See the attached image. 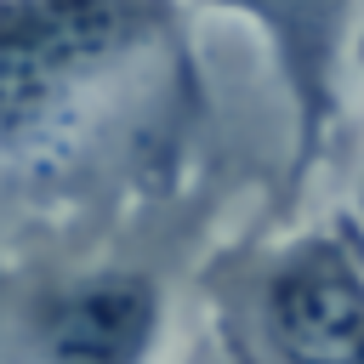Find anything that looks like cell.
Instances as JSON below:
<instances>
[{
  "label": "cell",
  "instance_id": "1",
  "mask_svg": "<svg viewBox=\"0 0 364 364\" xmlns=\"http://www.w3.org/2000/svg\"><path fill=\"white\" fill-rule=\"evenodd\" d=\"M182 0H0V171L63 159L176 46Z\"/></svg>",
  "mask_w": 364,
  "mask_h": 364
},
{
  "label": "cell",
  "instance_id": "2",
  "mask_svg": "<svg viewBox=\"0 0 364 364\" xmlns=\"http://www.w3.org/2000/svg\"><path fill=\"white\" fill-rule=\"evenodd\" d=\"M205 296L233 364H364V228L353 210L222 256Z\"/></svg>",
  "mask_w": 364,
  "mask_h": 364
},
{
  "label": "cell",
  "instance_id": "3",
  "mask_svg": "<svg viewBox=\"0 0 364 364\" xmlns=\"http://www.w3.org/2000/svg\"><path fill=\"white\" fill-rule=\"evenodd\" d=\"M165 284L142 262H80L0 296L6 364H154Z\"/></svg>",
  "mask_w": 364,
  "mask_h": 364
},
{
  "label": "cell",
  "instance_id": "4",
  "mask_svg": "<svg viewBox=\"0 0 364 364\" xmlns=\"http://www.w3.org/2000/svg\"><path fill=\"white\" fill-rule=\"evenodd\" d=\"M193 6L239 17L262 40V51L290 97L296 148H301V171H307L341 108V68H347V46H353L358 0H193Z\"/></svg>",
  "mask_w": 364,
  "mask_h": 364
},
{
  "label": "cell",
  "instance_id": "5",
  "mask_svg": "<svg viewBox=\"0 0 364 364\" xmlns=\"http://www.w3.org/2000/svg\"><path fill=\"white\" fill-rule=\"evenodd\" d=\"M353 216H358V228H364V188H358V199H353Z\"/></svg>",
  "mask_w": 364,
  "mask_h": 364
}]
</instances>
